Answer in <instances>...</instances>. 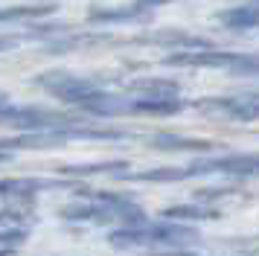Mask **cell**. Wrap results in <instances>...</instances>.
Segmentation results:
<instances>
[{
	"label": "cell",
	"instance_id": "obj_1",
	"mask_svg": "<svg viewBox=\"0 0 259 256\" xmlns=\"http://www.w3.org/2000/svg\"><path fill=\"white\" fill-rule=\"evenodd\" d=\"M108 242L117 244V247H149L152 253L169 256L178 253L184 247H192V244L201 242V233L195 227H189L187 221H160V224H134V227H122V230H114L108 236Z\"/></svg>",
	"mask_w": 259,
	"mask_h": 256
},
{
	"label": "cell",
	"instance_id": "obj_2",
	"mask_svg": "<svg viewBox=\"0 0 259 256\" xmlns=\"http://www.w3.org/2000/svg\"><path fill=\"white\" fill-rule=\"evenodd\" d=\"M38 84L47 88L53 96H59L61 102L70 105H79L84 96L99 91L94 79H79V76H67V73H44V76H38Z\"/></svg>",
	"mask_w": 259,
	"mask_h": 256
},
{
	"label": "cell",
	"instance_id": "obj_3",
	"mask_svg": "<svg viewBox=\"0 0 259 256\" xmlns=\"http://www.w3.org/2000/svg\"><path fill=\"white\" fill-rule=\"evenodd\" d=\"M195 175H259V154H224V157H204L189 166Z\"/></svg>",
	"mask_w": 259,
	"mask_h": 256
},
{
	"label": "cell",
	"instance_id": "obj_4",
	"mask_svg": "<svg viewBox=\"0 0 259 256\" xmlns=\"http://www.w3.org/2000/svg\"><path fill=\"white\" fill-rule=\"evenodd\" d=\"M169 0H134L131 6H119V9H94L88 15L91 23H131V21H146L152 15L154 6H163Z\"/></svg>",
	"mask_w": 259,
	"mask_h": 256
},
{
	"label": "cell",
	"instance_id": "obj_5",
	"mask_svg": "<svg viewBox=\"0 0 259 256\" xmlns=\"http://www.w3.org/2000/svg\"><path fill=\"white\" fill-rule=\"evenodd\" d=\"M204 111H219V114L239 119V122H253L259 119V96H230V99H204L198 105Z\"/></svg>",
	"mask_w": 259,
	"mask_h": 256
},
{
	"label": "cell",
	"instance_id": "obj_6",
	"mask_svg": "<svg viewBox=\"0 0 259 256\" xmlns=\"http://www.w3.org/2000/svg\"><path fill=\"white\" fill-rule=\"evenodd\" d=\"M239 53H210V50H189V53H175L166 56L163 61L169 67H233L239 61Z\"/></svg>",
	"mask_w": 259,
	"mask_h": 256
},
{
	"label": "cell",
	"instance_id": "obj_7",
	"mask_svg": "<svg viewBox=\"0 0 259 256\" xmlns=\"http://www.w3.org/2000/svg\"><path fill=\"white\" fill-rule=\"evenodd\" d=\"M61 219L67 221H99V224H105V221H117L114 219V212L105 207V204H99V201H84V204H70V207L61 209Z\"/></svg>",
	"mask_w": 259,
	"mask_h": 256
},
{
	"label": "cell",
	"instance_id": "obj_8",
	"mask_svg": "<svg viewBox=\"0 0 259 256\" xmlns=\"http://www.w3.org/2000/svg\"><path fill=\"white\" fill-rule=\"evenodd\" d=\"M119 178L125 181H146V184H175V181H187V178H195L192 169H149V172H119Z\"/></svg>",
	"mask_w": 259,
	"mask_h": 256
},
{
	"label": "cell",
	"instance_id": "obj_9",
	"mask_svg": "<svg viewBox=\"0 0 259 256\" xmlns=\"http://www.w3.org/2000/svg\"><path fill=\"white\" fill-rule=\"evenodd\" d=\"M160 219L169 221H207V219H219V212L212 207H204V204H178V207H166L160 212Z\"/></svg>",
	"mask_w": 259,
	"mask_h": 256
},
{
	"label": "cell",
	"instance_id": "obj_10",
	"mask_svg": "<svg viewBox=\"0 0 259 256\" xmlns=\"http://www.w3.org/2000/svg\"><path fill=\"white\" fill-rule=\"evenodd\" d=\"M219 21L230 29H250L259 26V3L256 6H239V9H224L219 15Z\"/></svg>",
	"mask_w": 259,
	"mask_h": 256
},
{
	"label": "cell",
	"instance_id": "obj_11",
	"mask_svg": "<svg viewBox=\"0 0 259 256\" xmlns=\"http://www.w3.org/2000/svg\"><path fill=\"white\" fill-rule=\"evenodd\" d=\"M157 149L166 151H210L215 149V143H207V140H189V137H175V134H160V137L152 140Z\"/></svg>",
	"mask_w": 259,
	"mask_h": 256
},
{
	"label": "cell",
	"instance_id": "obj_12",
	"mask_svg": "<svg viewBox=\"0 0 259 256\" xmlns=\"http://www.w3.org/2000/svg\"><path fill=\"white\" fill-rule=\"evenodd\" d=\"M128 163L125 160H105V163H88V166H61V175H76V178H84V175H99V172H125Z\"/></svg>",
	"mask_w": 259,
	"mask_h": 256
},
{
	"label": "cell",
	"instance_id": "obj_13",
	"mask_svg": "<svg viewBox=\"0 0 259 256\" xmlns=\"http://www.w3.org/2000/svg\"><path fill=\"white\" fill-rule=\"evenodd\" d=\"M50 12H56V3H44V6H9V9H0V23L26 21V18H44Z\"/></svg>",
	"mask_w": 259,
	"mask_h": 256
},
{
	"label": "cell",
	"instance_id": "obj_14",
	"mask_svg": "<svg viewBox=\"0 0 259 256\" xmlns=\"http://www.w3.org/2000/svg\"><path fill=\"white\" fill-rule=\"evenodd\" d=\"M131 91L140 93V96H178V84L163 79H143V81H134Z\"/></svg>",
	"mask_w": 259,
	"mask_h": 256
},
{
	"label": "cell",
	"instance_id": "obj_15",
	"mask_svg": "<svg viewBox=\"0 0 259 256\" xmlns=\"http://www.w3.org/2000/svg\"><path fill=\"white\" fill-rule=\"evenodd\" d=\"M24 239H26V230H21V227L0 233V244H3V247H18V244L24 242Z\"/></svg>",
	"mask_w": 259,
	"mask_h": 256
},
{
	"label": "cell",
	"instance_id": "obj_16",
	"mask_svg": "<svg viewBox=\"0 0 259 256\" xmlns=\"http://www.w3.org/2000/svg\"><path fill=\"white\" fill-rule=\"evenodd\" d=\"M224 195H227V189H201V192H195L198 201H212V198H224Z\"/></svg>",
	"mask_w": 259,
	"mask_h": 256
},
{
	"label": "cell",
	"instance_id": "obj_17",
	"mask_svg": "<svg viewBox=\"0 0 259 256\" xmlns=\"http://www.w3.org/2000/svg\"><path fill=\"white\" fill-rule=\"evenodd\" d=\"M15 44H18L15 38H3V35H0V50H9V47H15Z\"/></svg>",
	"mask_w": 259,
	"mask_h": 256
},
{
	"label": "cell",
	"instance_id": "obj_18",
	"mask_svg": "<svg viewBox=\"0 0 259 256\" xmlns=\"http://www.w3.org/2000/svg\"><path fill=\"white\" fill-rule=\"evenodd\" d=\"M12 160V154H9V151H0V163H9Z\"/></svg>",
	"mask_w": 259,
	"mask_h": 256
},
{
	"label": "cell",
	"instance_id": "obj_19",
	"mask_svg": "<svg viewBox=\"0 0 259 256\" xmlns=\"http://www.w3.org/2000/svg\"><path fill=\"white\" fill-rule=\"evenodd\" d=\"M15 253V247H0V256H12Z\"/></svg>",
	"mask_w": 259,
	"mask_h": 256
}]
</instances>
